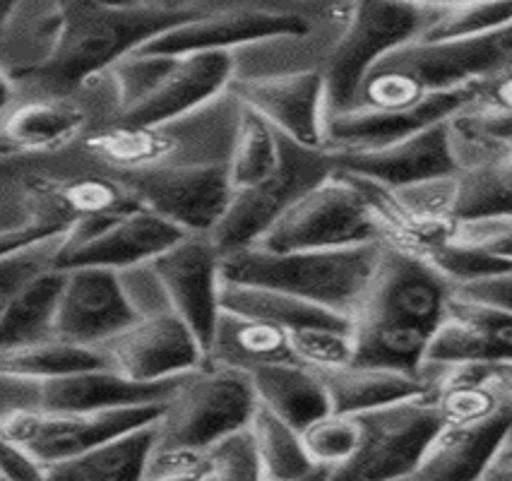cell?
I'll use <instances>...</instances> for the list:
<instances>
[{"mask_svg": "<svg viewBox=\"0 0 512 481\" xmlns=\"http://www.w3.org/2000/svg\"><path fill=\"white\" fill-rule=\"evenodd\" d=\"M448 299V279L433 267L380 246L371 282L349 318L354 361L419 371Z\"/></svg>", "mask_w": 512, "mask_h": 481, "instance_id": "6da1fadb", "label": "cell"}, {"mask_svg": "<svg viewBox=\"0 0 512 481\" xmlns=\"http://www.w3.org/2000/svg\"><path fill=\"white\" fill-rule=\"evenodd\" d=\"M195 10H157L147 5L109 8L89 0H68L56 49L22 82L37 94H75L89 77L188 20Z\"/></svg>", "mask_w": 512, "mask_h": 481, "instance_id": "7a4b0ae2", "label": "cell"}, {"mask_svg": "<svg viewBox=\"0 0 512 481\" xmlns=\"http://www.w3.org/2000/svg\"><path fill=\"white\" fill-rule=\"evenodd\" d=\"M241 102L229 92L190 114L162 123L109 121L85 135V152L109 171L174 164H226L234 147Z\"/></svg>", "mask_w": 512, "mask_h": 481, "instance_id": "3957f363", "label": "cell"}, {"mask_svg": "<svg viewBox=\"0 0 512 481\" xmlns=\"http://www.w3.org/2000/svg\"><path fill=\"white\" fill-rule=\"evenodd\" d=\"M378 241L339 248L267 251L248 246L222 258V279L284 289L351 318L375 270Z\"/></svg>", "mask_w": 512, "mask_h": 481, "instance_id": "277c9868", "label": "cell"}, {"mask_svg": "<svg viewBox=\"0 0 512 481\" xmlns=\"http://www.w3.org/2000/svg\"><path fill=\"white\" fill-rule=\"evenodd\" d=\"M431 13L404 0H354L323 63L325 114L354 104L368 70L388 53L419 39Z\"/></svg>", "mask_w": 512, "mask_h": 481, "instance_id": "5b68a950", "label": "cell"}, {"mask_svg": "<svg viewBox=\"0 0 512 481\" xmlns=\"http://www.w3.org/2000/svg\"><path fill=\"white\" fill-rule=\"evenodd\" d=\"M337 169L325 147H308L279 133V162L260 181L231 190L224 215L214 224L210 239L219 253L229 255L255 246L287 207Z\"/></svg>", "mask_w": 512, "mask_h": 481, "instance_id": "8992f818", "label": "cell"}, {"mask_svg": "<svg viewBox=\"0 0 512 481\" xmlns=\"http://www.w3.org/2000/svg\"><path fill=\"white\" fill-rule=\"evenodd\" d=\"M255 405L258 395L250 373L202 361L178 376L164 397L157 443L210 445L224 433L248 424Z\"/></svg>", "mask_w": 512, "mask_h": 481, "instance_id": "52a82bcc", "label": "cell"}, {"mask_svg": "<svg viewBox=\"0 0 512 481\" xmlns=\"http://www.w3.org/2000/svg\"><path fill=\"white\" fill-rule=\"evenodd\" d=\"M162 412V402L87 409V412H39L32 407H8L0 412V436L25 448L44 467L68 460L106 438L150 424Z\"/></svg>", "mask_w": 512, "mask_h": 481, "instance_id": "ba28073f", "label": "cell"}, {"mask_svg": "<svg viewBox=\"0 0 512 481\" xmlns=\"http://www.w3.org/2000/svg\"><path fill=\"white\" fill-rule=\"evenodd\" d=\"M361 445L332 479H412L428 441L440 426L428 390L359 412Z\"/></svg>", "mask_w": 512, "mask_h": 481, "instance_id": "9c48e42d", "label": "cell"}, {"mask_svg": "<svg viewBox=\"0 0 512 481\" xmlns=\"http://www.w3.org/2000/svg\"><path fill=\"white\" fill-rule=\"evenodd\" d=\"M375 241V229L359 190L335 169L291 203L255 246L267 251L339 248Z\"/></svg>", "mask_w": 512, "mask_h": 481, "instance_id": "30bf717a", "label": "cell"}, {"mask_svg": "<svg viewBox=\"0 0 512 481\" xmlns=\"http://www.w3.org/2000/svg\"><path fill=\"white\" fill-rule=\"evenodd\" d=\"M135 203L188 234H210L231 198L226 164H174L111 171Z\"/></svg>", "mask_w": 512, "mask_h": 481, "instance_id": "8fae6325", "label": "cell"}, {"mask_svg": "<svg viewBox=\"0 0 512 481\" xmlns=\"http://www.w3.org/2000/svg\"><path fill=\"white\" fill-rule=\"evenodd\" d=\"M510 65L512 20L460 39L409 41L380 58L371 70L400 73L409 77L421 92H436V89L474 85Z\"/></svg>", "mask_w": 512, "mask_h": 481, "instance_id": "7c38bea8", "label": "cell"}, {"mask_svg": "<svg viewBox=\"0 0 512 481\" xmlns=\"http://www.w3.org/2000/svg\"><path fill=\"white\" fill-rule=\"evenodd\" d=\"M315 20L306 8H270V5H214L198 8L140 46L152 53L236 51L241 46L275 37H296L313 32ZM138 51V49H135Z\"/></svg>", "mask_w": 512, "mask_h": 481, "instance_id": "4fadbf2b", "label": "cell"}, {"mask_svg": "<svg viewBox=\"0 0 512 481\" xmlns=\"http://www.w3.org/2000/svg\"><path fill=\"white\" fill-rule=\"evenodd\" d=\"M97 349L106 366L140 383L178 378L205 359L198 335L174 311L138 316Z\"/></svg>", "mask_w": 512, "mask_h": 481, "instance_id": "5bb4252c", "label": "cell"}, {"mask_svg": "<svg viewBox=\"0 0 512 481\" xmlns=\"http://www.w3.org/2000/svg\"><path fill=\"white\" fill-rule=\"evenodd\" d=\"M13 390L8 407H32L39 412H87V409L145 405V402H164L176 378L159 383H140L116 373L109 366L85 368V371L63 373L51 378H10L0 376ZM0 409V412H3Z\"/></svg>", "mask_w": 512, "mask_h": 481, "instance_id": "9a60e30c", "label": "cell"}, {"mask_svg": "<svg viewBox=\"0 0 512 481\" xmlns=\"http://www.w3.org/2000/svg\"><path fill=\"white\" fill-rule=\"evenodd\" d=\"M229 92L287 138L323 147L325 77L320 68L231 77Z\"/></svg>", "mask_w": 512, "mask_h": 481, "instance_id": "2e32d148", "label": "cell"}, {"mask_svg": "<svg viewBox=\"0 0 512 481\" xmlns=\"http://www.w3.org/2000/svg\"><path fill=\"white\" fill-rule=\"evenodd\" d=\"M150 263L162 279L171 311L186 320L205 347L222 308V253L210 234H183Z\"/></svg>", "mask_w": 512, "mask_h": 481, "instance_id": "e0dca14e", "label": "cell"}, {"mask_svg": "<svg viewBox=\"0 0 512 481\" xmlns=\"http://www.w3.org/2000/svg\"><path fill=\"white\" fill-rule=\"evenodd\" d=\"M474 85L436 89L431 97L412 109H375V106L356 104L347 109L327 111L323 123V147L330 154L359 152L383 147L412 135L416 130L445 121L474 94Z\"/></svg>", "mask_w": 512, "mask_h": 481, "instance_id": "ac0fdd59", "label": "cell"}, {"mask_svg": "<svg viewBox=\"0 0 512 481\" xmlns=\"http://www.w3.org/2000/svg\"><path fill=\"white\" fill-rule=\"evenodd\" d=\"M138 318L116 270L68 267L58 299L53 335L61 340L97 347Z\"/></svg>", "mask_w": 512, "mask_h": 481, "instance_id": "d6986e66", "label": "cell"}, {"mask_svg": "<svg viewBox=\"0 0 512 481\" xmlns=\"http://www.w3.org/2000/svg\"><path fill=\"white\" fill-rule=\"evenodd\" d=\"M498 388V385H496ZM500 390V388H498ZM503 405L488 417L460 424H440L428 441L412 479L472 481L484 472L512 431V395L500 390Z\"/></svg>", "mask_w": 512, "mask_h": 481, "instance_id": "ffe728a7", "label": "cell"}, {"mask_svg": "<svg viewBox=\"0 0 512 481\" xmlns=\"http://www.w3.org/2000/svg\"><path fill=\"white\" fill-rule=\"evenodd\" d=\"M188 231L178 229L169 219L159 217L147 207L135 205L106 222L97 234L75 246H63L56 267H106V270H125L147 263L154 255L181 239Z\"/></svg>", "mask_w": 512, "mask_h": 481, "instance_id": "44dd1931", "label": "cell"}, {"mask_svg": "<svg viewBox=\"0 0 512 481\" xmlns=\"http://www.w3.org/2000/svg\"><path fill=\"white\" fill-rule=\"evenodd\" d=\"M457 166L493 164L512 147V65L476 82L472 97L448 118Z\"/></svg>", "mask_w": 512, "mask_h": 481, "instance_id": "7402d4cb", "label": "cell"}, {"mask_svg": "<svg viewBox=\"0 0 512 481\" xmlns=\"http://www.w3.org/2000/svg\"><path fill=\"white\" fill-rule=\"evenodd\" d=\"M234 51L181 53L142 102L113 121L162 123L190 114L222 94L234 77Z\"/></svg>", "mask_w": 512, "mask_h": 481, "instance_id": "603a6c76", "label": "cell"}, {"mask_svg": "<svg viewBox=\"0 0 512 481\" xmlns=\"http://www.w3.org/2000/svg\"><path fill=\"white\" fill-rule=\"evenodd\" d=\"M337 169L375 178L388 186L421 181V178L445 176L460 171L450 145L448 118L416 130L412 135L388 142L383 147L359 152L332 154Z\"/></svg>", "mask_w": 512, "mask_h": 481, "instance_id": "cb8c5ba5", "label": "cell"}, {"mask_svg": "<svg viewBox=\"0 0 512 481\" xmlns=\"http://www.w3.org/2000/svg\"><path fill=\"white\" fill-rule=\"evenodd\" d=\"M424 361H512V313L452 294Z\"/></svg>", "mask_w": 512, "mask_h": 481, "instance_id": "d4e9b609", "label": "cell"}, {"mask_svg": "<svg viewBox=\"0 0 512 481\" xmlns=\"http://www.w3.org/2000/svg\"><path fill=\"white\" fill-rule=\"evenodd\" d=\"M89 109L80 94H37L15 102L0 116V147L20 154H46L87 135Z\"/></svg>", "mask_w": 512, "mask_h": 481, "instance_id": "484cf974", "label": "cell"}, {"mask_svg": "<svg viewBox=\"0 0 512 481\" xmlns=\"http://www.w3.org/2000/svg\"><path fill=\"white\" fill-rule=\"evenodd\" d=\"M202 361L250 373L260 366L296 359L291 354L287 328L267 323L263 318L219 308Z\"/></svg>", "mask_w": 512, "mask_h": 481, "instance_id": "4316f807", "label": "cell"}, {"mask_svg": "<svg viewBox=\"0 0 512 481\" xmlns=\"http://www.w3.org/2000/svg\"><path fill=\"white\" fill-rule=\"evenodd\" d=\"M157 419L106 438L104 443L94 445L85 453L46 467V479L140 481L157 445Z\"/></svg>", "mask_w": 512, "mask_h": 481, "instance_id": "83f0119b", "label": "cell"}, {"mask_svg": "<svg viewBox=\"0 0 512 481\" xmlns=\"http://www.w3.org/2000/svg\"><path fill=\"white\" fill-rule=\"evenodd\" d=\"M320 378H323L327 397H330V409L349 414L368 412V409L383 407L388 402L426 390L419 371L361 364V361H351L335 371L320 373Z\"/></svg>", "mask_w": 512, "mask_h": 481, "instance_id": "f1b7e54d", "label": "cell"}, {"mask_svg": "<svg viewBox=\"0 0 512 481\" xmlns=\"http://www.w3.org/2000/svg\"><path fill=\"white\" fill-rule=\"evenodd\" d=\"M255 395L260 405L289 421L296 429L330 412V397L320 373L299 361H277L250 371Z\"/></svg>", "mask_w": 512, "mask_h": 481, "instance_id": "f546056e", "label": "cell"}, {"mask_svg": "<svg viewBox=\"0 0 512 481\" xmlns=\"http://www.w3.org/2000/svg\"><path fill=\"white\" fill-rule=\"evenodd\" d=\"M219 304L229 311L263 318L267 323L282 325L287 330L306 328V325H349V318L339 316L330 308L303 299L284 289L263 287V284H243L222 279Z\"/></svg>", "mask_w": 512, "mask_h": 481, "instance_id": "4dcf8cb0", "label": "cell"}, {"mask_svg": "<svg viewBox=\"0 0 512 481\" xmlns=\"http://www.w3.org/2000/svg\"><path fill=\"white\" fill-rule=\"evenodd\" d=\"M63 284V267H49L29 279L0 316V349L53 337V320Z\"/></svg>", "mask_w": 512, "mask_h": 481, "instance_id": "1f68e13d", "label": "cell"}, {"mask_svg": "<svg viewBox=\"0 0 512 481\" xmlns=\"http://www.w3.org/2000/svg\"><path fill=\"white\" fill-rule=\"evenodd\" d=\"M258 443L260 465H263V479L272 481H303L320 479V469L313 465L303 448L301 431L289 421L277 417L265 405H255L253 417L248 421Z\"/></svg>", "mask_w": 512, "mask_h": 481, "instance_id": "d6a6232c", "label": "cell"}, {"mask_svg": "<svg viewBox=\"0 0 512 481\" xmlns=\"http://www.w3.org/2000/svg\"><path fill=\"white\" fill-rule=\"evenodd\" d=\"M99 366H106V361L97 347L61 340L56 335L0 349V376L10 378H51Z\"/></svg>", "mask_w": 512, "mask_h": 481, "instance_id": "836d02e7", "label": "cell"}, {"mask_svg": "<svg viewBox=\"0 0 512 481\" xmlns=\"http://www.w3.org/2000/svg\"><path fill=\"white\" fill-rule=\"evenodd\" d=\"M277 162L279 130L272 128L263 116L241 104L234 147H231L229 162H226L231 188L250 186V183L260 181L275 169Z\"/></svg>", "mask_w": 512, "mask_h": 481, "instance_id": "e575fe53", "label": "cell"}, {"mask_svg": "<svg viewBox=\"0 0 512 481\" xmlns=\"http://www.w3.org/2000/svg\"><path fill=\"white\" fill-rule=\"evenodd\" d=\"M301 441L313 465L320 469V479H332L361 445V419L349 412H325L301 429Z\"/></svg>", "mask_w": 512, "mask_h": 481, "instance_id": "d590c367", "label": "cell"}, {"mask_svg": "<svg viewBox=\"0 0 512 481\" xmlns=\"http://www.w3.org/2000/svg\"><path fill=\"white\" fill-rule=\"evenodd\" d=\"M512 20V0H469L445 10H433L416 41L460 39L486 32Z\"/></svg>", "mask_w": 512, "mask_h": 481, "instance_id": "8d00e7d4", "label": "cell"}, {"mask_svg": "<svg viewBox=\"0 0 512 481\" xmlns=\"http://www.w3.org/2000/svg\"><path fill=\"white\" fill-rule=\"evenodd\" d=\"M289 347L294 359L315 373L335 371L354 361L349 325H306L289 330Z\"/></svg>", "mask_w": 512, "mask_h": 481, "instance_id": "74e56055", "label": "cell"}, {"mask_svg": "<svg viewBox=\"0 0 512 481\" xmlns=\"http://www.w3.org/2000/svg\"><path fill=\"white\" fill-rule=\"evenodd\" d=\"M210 479L214 481H258L263 479L258 443L248 424L224 433L207 445Z\"/></svg>", "mask_w": 512, "mask_h": 481, "instance_id": "f35d334b", "label": "cell"}, {"mask_svg": "<svg viewBox=\"0 0 512 481\" xmlns=\"http://www.w3.org/2000/svg\"><path fill=\"white\" fill-rule=\"evenodd\" d=\"M486 215H512V190L500 186L491 164L460 169L455 219Z\"/></svg>", "mask_w": 512, "mask_h": 481, "instance_id": "ab89813d", "label": "cell"}, {"mask_svg": "<svg viewBox=\"0 0 512 481\" xmlns=\"http://www.w3.org/2000/svg\"><path fill=\"white\" fill-rule=\"evenodd\" d=\"M65 234H68V229L58 231V234L44 241L32 243V246L22 248V251L13 255L0 258V316H3L5 308H8L15 294L25 287L29 279L37 277L39 272L49 270V267H56L58 253H61L65 243Z\"/></svg>", "mask_w": 512, "mask_h": 481, "instance_id": "60d3db41", "label": "cell"}, {"mask_svg": "<svg viewBox=\"0 0 512 481\" xmlns=\"http://www.w3.org/2000/svg\"><path fill=\"white\" fill-rule=\"evenodd\" d=\"M457 186H460V171L392 188L397 198L424 222H455Z\"/></svg>", "mask_w": 512, "mask_h": 481, "instance_id": "b9f144b4", "label": "cell"}, {"mask_svg": "<svg viewBox=\"0 0 512 481\" xmlns=\"http://www.w3.org/2000/svg\"><path fill=\"white\" fill-rule=\"evenodd\" d=\"M145 481L174 479H210V457L207 445L188 443H157L147 460Z\"/></svg>", "mask_w": 512, "mask_h": 481, "instance_id": "7bdbcfd3", "label": "cell"}, {"mask_svg": "<svg viewBox=\"0 0 512 481\" xmlns=\"http://www.w3.org/2000/svg\"><path fill=\"white\" fill-rule=\"evenodd\" d=\"M448 239L462 246L479 248L496 258L512 260V215L455 219Z\"/></svg>", "mask_w": 512, "mask_h": 481, "instance_id": "ee69618b", "label": "cell"}, {"mask_svg": "<svg viewBox=\"0 0 512 481\" xmlns=\"http://www.w3.org/2000/svg\"><path fill=\"white\" fill-rule=\"evenodd\" d=\"M118 279H121L123 292L138 316H157V313L171 311L169 296H166L162 279L154 272L150 260L118 270Z\"/></svg>", "mask_w": 512, "mask_h": 481, "instance_id": "f6af8a7d", "label": "cell"}, {"mask_svg": "<svg viewBox=\"0 0 512 481\" xmlns=\"http://www.w3.org/2000/svg\"><path fill=\"white\" fill-rule=\"evenodd\" d=\"M450 292L512 313V270L450 284Z\"/></svg>", "mask_w": 512, "mask_h": 481, "instance_id": "bcb514c9", "label": "cell"}, {"mask_svg": "<svg viewBox=\"0 0 512 481\" xmlns=\"http://www.w3.org/2000/svg\"><path fill=\"white\" fill-rule=\"evenodd\" d=\"M68 227L70 222H61V219H39V222H29L25 227L0 231V258L22 251V248L32 246L37 241L49 239V236Z\"/></svg>", "mask_w": 512, "mask_h": 481, "instance_id": "7dc6e473", "label": "cell"}, {"mask_svg": "<svg viewBox=\"0 0 512 481\" xmlns=\"http://www.w3.org/2000/svg\"><path fill=\"white\" fill-rule=\"evenodd\" d=\"M0 479H46L44 467L20 445L0 436Z\"/></svg>", "mask_w": 512, "mask_h": 481, "instance_id": "c3c4849f", "label": "cell"}, {"mask_svg": "<svg viewBox=\"0 0 512 481\" xmlns=\"http://www.w3.org/2000/svg\"><path fill=\"white\" fill-rule=\"evenodd\" d=\"M484 479H512V431L505 438L503 448L498 450V455L493 457V462L484 472Z\"/></svg>", "mask_w": 512, "mask_h": 481, "instance_id": "681fc988", "label": "cell"}, {"mask_svg": "<svg viewBox=\"0 0 512 481\" xmlns=\"http://www.w3.org/2000/svg\"><path fill=\"white\" fill-rule=\"evenodd\" d=\"M491 171H493V176H496V181L500 183V186L512 190V147L503 154V157L496 159V162L491 164Z\"/></svg>", "mask_w": 512, "mask_h": 481, "instance_id": "f907efd6", "label": "cell"}, {"mask_svg": "<svg viewBox=\"0 0 512 481\" xmlns=\"http://www.w3.org/2000/svg\"><path fill=\"white\" fill-rule=\"evenodd\" d=\"M138 3L157 10H190L198 8L200 0H138Z\"/></svg>", "mask_w": 512, "mask_h": 481, "instance_id": "816d5d0a", "label": "cell"}, {"mask_svg": "<svg viewBox=\"0 0 512 481\" xmlns=\"http://www.w3.org/2000/svg\"><path fill=\"white\" fill-rule=\"evenodd\" d=\"M13 99H15V82L10 80V75L5 73L3 65H0V116H3L5 109L13 104Z\"/></svg>", "mask_w": 512, "mask_h": 481, "instance_id": "f5cc1de1", "label": "cell"}, {"mask_svg": "<svg viewBox=\"0 0 512 481\" xmlns=\"http://www.w3.org/2000/svg\"><path fill=\"white\" fill-rule=\"evenodd\" d=\"M493 383L498 385L500 390L512 395V361L510 364H496V371H493Z\"/></svg>", "mask_w": 512, "mask_h": 481, "instance_id": "db71d44e", "label": "cell"}, {"mask_svg": "<svg viewBox=\"0 0 512 481\" xmlns=\"http://www.w3.org/2000/svg\"><path fill=\"white\" fill-rule=\"evenodd\" d=\"M404 3L419 5V8H426V10H445V8H452V5L469 3V0H404Z\"/></svg>", "mask_w": 512, "mask_h": 481, "instance_id": "11a10c76", "label": "cell"}, {"mask_svg": "<svg viewBox=\"0 0 512 481\" xmlns=\"http://www.w3.org/2000/svg\"><path fill=\"white\" fill-rule=\"evenodd\" d=\"M20 3V0H0V27L5 25V20H8L10 15H13L15 5Z\"/></svg>", "mask_w": 512, "mask_h": 481, "instance_id": "9f6ffc18", "label": "cell"}, {"mask_svg": "<svg viewBox=\"0 0 512 481\" xmlns=\"http://www.w3.org/2000/svg\"><path fill=\"white\" fill-rule=\"evenodd\" d=\"M97 5H109V8H128V5H140L138 0H89Z\"/></svg>", "mask_w": 512, "mask_h": 481, "instance_id": "6f0895ef", "label": "cell"}, {"mask_svg": "<svg viewBox=\"0 0 512 481\" xmlns=\"http://www.w3.org/2000/svg\"><path fill=\"white\" fill-rule=\"evenodd\" d=\"M279 3H282L284 8H303V0H279Z\"/></svg>", "mask_w": 512, "mask_h": 481, "instance_id": "680465c9", "label": "cell"}]
</instances>
